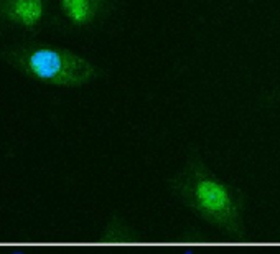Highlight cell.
Masks as SVG:
<instances>
[{
    "label": "cell",
    "instance_id": "obj_4",
    "mask_svg": "<svg viewBox=\"0 0 280 254\" xmlns=\"http://www.w3.org/2000/svg\"><path fill=\"white\" fill-rule=\"evenodd\" d=\"M46 0H0V18L23 30H36L46 20Z\"/></svg>",
    "mask_w": 280,
    "mask_h": 254
},
{
    "label": "cell",
    "instance_id": "obj_2",
    "mask_svg": "<svg viewBox=\"0 0 280 254\" xmlns=\"http://www.w3.org/2000/svg\"><path fill=\"white\" fill-rule=\"evenodd\" d=\"M173 188L198 216L231 234H239V191L219 180L200 160H193L173 178Z\"/></svg>",
    "mask_w": 280,
    "mask_h": 254
},
{
    "label": "cell",
    "instance_id": "obj_1",
    "mask_svg": "<svg viewBox=\"0 0 280 254\" xmlns=\"http://www.w3.org/2000/svg\"><path fill=\"white\" fill-rule=\"evenodd\" d=\"M2 58L23 76L56 88H83L101 76L88 58L46 43H17L4 49Z\"/></svg>",
    "mask_w": 280,
    "mask_h": 254
},
{
    "label": "cell",
    "instance_id": "obj_3",
    "mask_svg": "<svg viewBox=\"0 0 280 254\" xmlns=\"http://www.w3.org/2000/svg\"><path fill=\"white\" fill-rule=\"evenodd\" d=\"M63 18L74 28H94L112 12L110 0H58Z\"/></svg>",
    "mask_w": 280,
    "mask_h": 254
},
{
    "label": "cell",
    "instance_id": "obj_5",
    "mask_svg": "<svg viewBox=\"0 0 280 254\" xmlns=\"http://www.w3.org/2000/svg\"><path fill=\"white\" fill-rule=\"evenodd\" d=\"M10 254H25L23 251H14V252H10Z\"/></svg>",
    "mask_w": 280,
    "mask_h": 254
}]
</instances>
